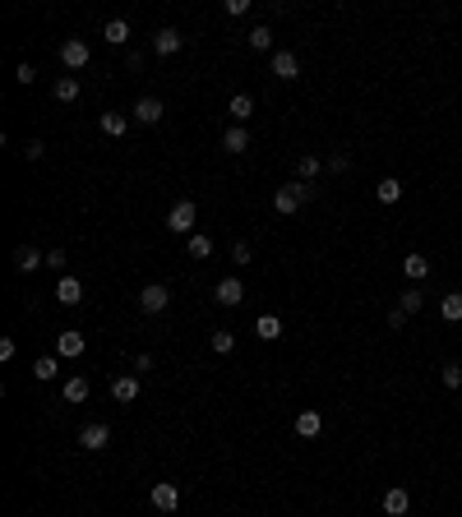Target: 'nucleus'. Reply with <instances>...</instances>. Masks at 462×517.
<instances>
[{
	"label": "nucleus",
	"mask_w": 462,
	"mask_h": 517,
	"mask_svg": "<svg viewBox=\"0 0 462 517\" xmlns=\"http://www.w3.org/2000/svg\"><path fill=\"white\" fill-rule=\"evenodd\" d=\"M314 199V185L310 180H296V185H278V194H273V208L282 213V217H291V213L301 208V203Z\"/></svg>",
	"instance_id": "1"
},
{
	"label": "nucleus",
	"mask_w": 462,
	"mask_h": 517,
	"mask_svg": "<svg viewBox=\"0 0 462 517\" xmlns=\"http://www.w3.org/2000/svg\"><path fill=\"white\" fill-rule=\"evenodd\" d=\"M194 217H199V208H194V199H181L171 213H166V227L176 231V236H194Z\"/></svg>",
	"instance_id": "2"
},
{
	"label": "nucleus",
	"mask_w": 462,
	"mask_h": 517,
	"mask_svg": "<svg viewBox=\"0 0 462 517\" xmlns=\"http://www.w3.org/2000/svg\"><path fill=\"white\" fill-rule=\"evenodd\" d=\"M166 305H171V291H166L162 282H149V287L139 291V314H162Z\"/></svg>",
	"instance_id": "3"
},
{
	"label": "nucleus",
	"mask_w": 462,
	"mask_h": 517,
	"mask_svg": "<svg viewBox=\"0 0 462 517\" xmlns=\"http://www.w3.org/2000/svg\"><path fill=\"white\" fill-rule=\"evenodd\" d=\"M88 56H93V51H88L84 37H65V42H61V65H65V70H84Z\"/></svg>",
	"instance_id": "4"
},
{
	"label": "nucleus",
	"mask_w": 462,
	"mask_h": 517,
	"mask_svg": "<svg viewBox=\"0 0 462 517\" xmlns=\"http://www.w3.org/2000/svg\"><path fill=\"white\" fill-rule=\"evenodd\" d=\"M106 444H111V430H106L102 421H88L84 430H79V448H88V453H102Z\"/></svg>",
	"instance_id": "5"
},
{
	"label": "nucleus",
	"mask_w": 462,
	"mask_h": 517,
	"mask_svg": "<svg viewBox=\"0 0 462 517\" xmlns=\"http://www.w3.org/2000/svg\"><path fill=\"white\" fill-rule=\"evenodd\" d=\"M149 499H153L157 513H176V508H181V490H176V481H157Z\"/></svg>",
	"instance_id": "6"
},
{
	"label": "nucleus",
	"mask_w": 462,
	"mask_h": 517,
	"mask_svg": "<svg viewBox=\"0 0 462 517\" xmlns=\"http://www.w3.org/2000/svg\"><path fill=\"white\" fill-rule=\"evenodd\" d=\"M213 300H218V305H227V309H236L245 300V282L241 277H222L218 287H213Z\"/></svg>",
	"instance_id": "7"
},
{
	"label": "nucleus",
	"mask_w": 462,
	"mask_h": 517,
	"mask_svg": "<svg viewBox=\"0 0 462 517\" xmlns=\"http://www.w3.org/2000/svg\"><path fill=\"white\" fill-rule=\"evenodd\" d=\"M84 333H74V328H65V333L61 337H56V356H61V360H74V356H84Z\"/></svg>",
	"instance_id": "8"
},
{
	"label": "nucleus",
	"mask_w": 462,
	"mask_h": 517,
	"mask_svg": "<svg viewBox=\"0 0 462 517\" xmlns=\"http://www.w3.org/2000/svg\"><path fill=\"white\" fill-rule=\"evenodd\" d=\"M181 46H185V37L176 33V28H157V33H153V51L157 56H176Z\"/></svg>",
	"instance_id": "9"
},
{
	"label": "nucleus",
	"mask_w": 462,
	"mask_h": 517,
	"mask_svg": "<svg viewBox=\"0 0 462 517\" xmlns=\"http://www.w3.org/2000/svg\"><path fill=\"white\" fill-rule=\"evenodd\" d=\"M111 397H116V402H125V406L139 402V374H121V379L111 384Z\"/></svg>",
	"instance_id": "10"
},
{
	"label": "nucleus",
	"mask_w": 462,
	"mask_h": 517,
	"mask_svg": "<svg viewBox=\"0 0 462 517\" xmlns=\"http://www.w3.org/2000/svg\"><path fill=\"white\" fill-rule=\"evenodd\" d=\"M56 300H61V305H79V300H84V282L65 272V277L56 282Z\"/></svg>",
	"instance_id": "11"
},
{
	"label": "nucleus",
	"mask_w": 462,
	"mask_h": 517,
	"mask_svg": "<svg viewBox=\"0 0 462 517\" xmlns=\"http://www.w3.org/2000/svg\"><path fill=\"white\" fill-rule=\"evenodd\" d=\"M130 116H134L139 125H157V121H162V102H157V97H139Z\"/></svg>",
	"instance_id": "12"
},
{
	"label": "nucleus",
	"mask_w": 462,
	"mask_h": 517,
	"mask_svg": "<svg viewBox=\"0 0 462 517\" xmlns=\"http://www.w3.org/2000/svg\"><path fill=\"white\" fill-rule=\"evenodd\" d=\"M42 263H46L42 250H33V245H19V250H14V268H19V272H37Z\"/></svg>",
	"instance_id": "13"
},
{
	"label": "nucleus",
	"mask_w": 462,
	"mask_h": 517,
	"mask_svg": "<svg viewBox=\"0 0 462 517\" xmlns=\"http://www.w3.org/2000/svg\"><path fill=\"white\" fill-rule=\"evenodd\" d=\"M273 74H278V79H296V74H301V61H296V56H291V51H273Z\"/></svg>",
	"instance_id": "14"
},
{
	"label": "nucleus",
	"mask_w": 462,
	"mask_h": 517,
	"mask_svg": "<svg viewBox=\"0 0 462 517\" xmlns=\"http://www.w3.org/2000/svg\"><path fill=\"white\" fill-rule=\"evenodd\" d=\"M227 116H231L236 125H245V121L254 116V97H250V93H236L231 102H227Z\"/></svg>",
	"instance_id": "15"
},
{
	"label": "nucleus",
	"mask_w": 462,
	"mask_h": 517,
	"mask_svg": "<svg viewBox=\"0 0 462 517\" xmlns=\"http://www.w3.org/2000/svg\"><path fill=\"white\" fill-rule=\"evenodd\" d=\"M407 508H411V494L402 490V485H393V490L384 494V513H388V517H402Z\"/></svg>",
	"instance_id": "16"
},
{
	"label": "nucleus",
	"mask_w": 462,
	"mask_h": 517,
	"mask_svg": "<svg viewBox=\"0 0 462 517\" xmlns=\"http://www.w3.org/2000/svg\"><path fill=\"white\" fill-rule=\"evenodd\" d=\"M125 130H130V116H125V111H102V134H111V139H121Z\"/></svg>",
	"instance_id": "17"
},
{
	"label": "nucleus",
	"mask_w": 462,
	"mask_h": 517,
	"mask_svg": "<svg viewBox=\"0 0 462 517\" xmlns=\"http://www.w3.org/2000/svg\"><path fill=\"white\" fill-rule=\"evenodd\" d=\"M319 430H323V416H319V411H301V416H296V434H301V439H314Z\"/></svg>",
	"instance_id": "18"
},
{
	"label": "nucleus",
	"mask_w": 462,
	"mask_h": 517,
	"mask_svg": "<svg viewBox=\"0 0 462 517\" xmlns=\"http://www.w3.org/2000/svg\"><path fill=\"white\" fill-rule=\"evenodd\" d=\"M222 148H227V153H245V148H250V134H245V125H231V130L222 134Z\"/></svg>",
	"instance_id": "19"
},
{
	"label": "nucleus",
	"mask_w": 462,
	"mask_h": 517,
	"mask_svg": "<svg viewBox=\"0 0 462 517\" xmlns=\"http://www.w3.org/2000/svg\"><path fill=\"white\" fill-rule=\"evenodd\" d=\"M51 93H56V102H79V79H74V74H61Z\"/></svg>",
	"instance_id": "20"
},
{
	"label": "nucleus",
	"mask_w": 462,
	"mask_h": 517,
	"mask_svg": "<svg viewBox=\"0 0 462 517\" xmlns=\"http://www.w3.org/2000/svg\"><path fill=\"white\" fill-rule=\"evenodd\" d=\"M102 37H106L111 46H125V42H130V24H125V19H111V24L102 28Z\"/></svg>",
	"instance_id": "21"
},
{
	"label": "nucleus",
	"mask_w": 462,
	"mask_h": 517,
	"mask_svg": "<svg viewBox=\"0 0 462 517\" xmlns=\"http://www.w3.org/2000/svg\"><path fill=\"white\" fill-rule=\"evenodd\" d=\"M254 333H259L263 342H278V337H282V319L278 314H263L259 324H254Z\"/></svg>",
	"instance_id": "22"
},
{
	"label": "nucleus",
	"mask_w": 462,
	"mask_h": 517,
	"mask_svg": "<svg viewBox=\"0 0 462 517\" xmlns=\"http://www.w3.org/2000/svg\"><path fill=\"white\" fill-rule=\"evenodd\" d=\"M439 314H444L448 324H458V319H462V291H448V296L439 300Z\"/></svg>",
	"instance_id": "23"
},
{
	"label": "nucleus",
	"mask_w": 462,
	"mask_h": 517,
	"mask_svg": "<svg viewBox=\"0 0 462 517\" xmlns=\"http://www.w3.org/2000/svg\"><path fill=\"white\" fill-rule=\"evenodd\" d=\"M402 272H407L411 282H421V277L430 272V259H426V255H407V259H402Z\"/></svg>",
	"instance_id": "24"
},
{
	"label": "nucleus",
	"mask_w": 462,
	"mask_h": 517,
	"mask_svg": "<svg viewBox=\"0 0 462 517\" xmlns=\"http://www.w3.org/2000/svg\"><path fill=\"white\" fill-rule=\"evenodd\" d=\"M421 305H426V291H421V287H407V291H402V300H398L402 314H416Z\"/></svg>",
	"instance_id": "25"
},
{
	"label": "nucleus",
	"mask_w": 462,
	"mask_h": 517,
	"mask_svg": "<svg viewBox=\"0 0 462 517\" xmlns=\"http://www.w3.org/2000/svg\"><path fill=\"white\" fill-rule=\"evenodd\" d=\"M319 171H323V162L314 158V153H301V158H296V175H301V180H314Z\"/></svg>",
	"instance_id": "26"
},
{
	"label": "nucleus",
	"mask_w": 462,
	"mask_h": 517,
	"mask_svg": "<svg viewBox=\"0 0 462 517\" xmlns=\"http://www.w3.org/2000/svg\"><path fill=\"white\" fill-rule=\"evenodd\" d=\"M33 374L37 379H56V374H61V356H37L33 360Z\"/></svg>",
	"instance_id": "27"
},
{
	"label": "nucleus",
	"mask_w": 462,
	"mask_h": 517,
	"mask_svg": "<svg viewBox=\"0 0 462 517\" xmlns=\"http://www.w3.org/2000/svg\"><path fill=\"white\" fill-rule=\"evenodd\" d=\"M84 397H88V379L84 374H74V379H65V402H84Z\"/></svg>",
	"instance_id": "28"
},
{
	"label": "nucleus",
	"mask_w": 462,
	"mask_h": 517,
	"mask_svg": "<svg viewBox=\"0 0 462 517\" xmlns=\"http://www.w3.org/2000/svg\"><path fill=\"white\" fill-rule=\"evenodd\" d=\"M375 194H379V203H398V199H402V185L393 180V175H384V180H379V190H375Z\"/></svg>",
	"instance_id": "29"
},
{
	"label": "nucleus",
	"mask_w": 462,
	"mask_h": 517,
	"mask_svg": "<svg viewBox=\"0 0 462 517\" xmlns=\"http://www.w3.org/2000/svg\"><path fill=\"white\" fill-rule=\"evenodd\" d=\"M209 255H213V240L194 231V236H190V259H209Z\"/></svg>",
	"instance_id": "30"
},
{
	"label": "nucleus",
	"mask_w": 462,
	"mask_h": 517,
	"mask_svg": "<svg viewBox=\"0 0 462 517\" xmlns=\"http://www.w3.org/2000/svg\"><path fill=\"white\" fill-rule=\"evenodd\" d=\"M250 46H254V51H268V46H273V33H268V28H250Z\"/></svg>",
	"instance_id": "31"
},
{
	"label": "nucleus",
	"mask_w": 462,
	"mask_h": 517,
	"mask_svg": "<svg viewBox=\"0 0 462 517\" xmlns=\"http://www.w3.org/2000/svg\"><path fill=\"white\" fill-rule=\"evenodd\" d=\"M231 347H236V337L227 328H218V333H213V351H218V356H231Z\"/></svg>",
	"instance_id": "32"
},
{
	"label": "nucleus",
	"mask_w": 462,
	"mask_h": 517,
	"mask_svg": "<svg viewBox=\"0 0 462 517\" xmlns=\"http://www.w3.org/2000/svg\"><path fill=\"white\" fill-rule=\"evenodd\" d=\"M444 388H462V365H458V360H448V365H444Z\"/></svg>",
	"instance_id": "33"
},
{
	"label": "nucleus",
	"mask_w": 462,
	"mask_h": 517,
	"mask_svg": "<svg viewBox=\"0 0 462 517\" xmlns=\"http://www.w3.org/2000/svg\"><path fill=\"white\" fill-rule=\"evenodd\" d=\"M14 79H19V83H24V88H33V79H37V70H33V65H28V61H24V65H19V70H14Z\"/></svg>",
	"instance_id": "34"
},
{
	"label": "nucleus",
	"mask_w": 462,
	"mask_h": 517,
	"mask_svg": "<svg viewBox=\"0 0 462 517\" xmlns=\"http://www.w3.org/2000/svg\"><path fill=\"white\" fill-rule=\"evenodd\" d=\"M42 153H46V143H42V139H28V148H24V158H28V162H37Z\"/></svg>",
	"instance_id": "35"
},
{
	"label": "nucleus",
	"mask_w": 462,
	"mask_h": 517,
	"mask_svg": "<svg viewBox=\"0 0 462 517\" xmlns=\"http://www.w3.org/2000/svg\"><path fill=\"white\" fill-rule=\"evenodd\" d=\"M347 167H351V158H347V153H333V158H328V171H338V175H342Z\"/></svg>",
	"instance_id": "36"
},
{
	"label": "nucleus",
	"mask_w": 462,
	"mask_h": 517,
	"mask_svg": "<svg viewBox=\"0 0 462 517\" xmlns=\"http://www.w3.org/2000/svg\"><path fill=\"white\" fill-rule=\"evenodd\" d=\"M46 268H56L65 277V250H51V255H46Z\"/></svg>",
	"instance_id": "37"
},
{
	"label": "nucleus",
	"mask_w": 462,
	"mask_h": 517,
	"mask_svg": "<svg viewBox=\"0 0 462 517\" xmlns=\"http://www.w3.org/2000/svg\"><path fill=\"white\" fill-rule=\"evenodd\" d=\"M231 263H250V245H245V240H236V245H231Z\"/></svg>",
	"instance_id": "38"
},
{
	"label": "nucleus",
	"mask_w": 462,
	"mask_h": 517,
	"mask_svg": "<svg viewBox=\"0 0 462 517\" xmlns=\"http://www.w3.org/2000/svg\"><path fill=\"white\" fill-rule=\"evenodd\" d=\"M0 360H14V337H0Z\"/></svg>",
	"instance_id": "39"
},
{
	"label": "nucleus",
	"mask_w": 462,
	"mask_h": 517,
	"mask_svg": "<svg viewBox=\"0 0 462 517\" xmlns=\"http://www.w3.org/2000/svg\"><path fill=\"white\" fill-rule=\"evenodd\" d=\"M125 65H130L134 74H144V56H139V51H130V56H125Z\"/></svg>",
	"instance_id": "40"
},
{
	"label": "nucleus",
	"mask_w": 462,
	"mask_h": 517,
	"mask_svg": "<svg viewBox=\"0 0 462 517\" xmlns=\"http://www.w3.org/2000/svg\"><path fill=\"white\" fill-rule=\"evenodd\" d=\"M134 369H139V374H144V369H153V356H149V351H139V356H134Z\"/></svg>",
	"instance_id": "41"
}]
</instances>
